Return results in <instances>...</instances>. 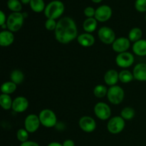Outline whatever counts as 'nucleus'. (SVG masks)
Returning a JSON list of instances; mask_svg holds the SVG:
<instances>
[{"instance_id": "nucleus-9", "label": "nucleus", "mask_w": 146, "mask_h": 146, "mask_svg": "<svg viewBox=\"0 0 146 146\" xmlns=\"http://www.w3.org/2000/svg\"><path fill=\"white\" fill-rule=\"evenodd\" d=\"M135 58L133 55L128 51L118 54L115 58V62L118 66L125 68L131 66L133 64Z\"/></svg>"}, {"instance_id": "nucleus-19", "label": "nucleus", "mask_w": 146, "mask_h": 146, "mask_svg": "<svg viewBox=\"0 0 146 146\" xmlns=\"http://www.w3.org/2000/svg\"><path fill=\"white\" fill-rule=\"evenodd\" d=\"M132 48L135 55L145 56H146V40L141 39L135 42L133 45Z\"/></svg>"}, {"instance_id": "nucleus-21", "label": "nucleus", "mask_w": 146, "mask_h": 146, "mask_svg": "<svg viewBox=\"0 0 146 146\" xmlns=\"http://www.w3.org/2000/svg\"><path fill=\"white\" fill-rule=\"evenodd\" d=\"M13 100L11 97L7 94H2L0 96V105L4 110H9L12 108Z\"/></svg>"}, {"instance_id": "nucleus-27", "label": "nucleus", "mask_w": 146, "mask_h": 146, "mask_svg": "<svg viewBox=\"0 0 146 146\" xmlns=\"http://www.w3.org/2000/svg\"><path fill=\"white\" fill-rule=\"evenodd\" d=\"M133 78V74L128 70H123L119 73V81L123 84H128V83L131 82Z\"/></svg>"}, {"instance_id": "nucleus-5", "label": "nucleus", "mask_w": 146, "mask_h": 146, "mask_svg": "<svg viewBox=\"0 0 146 146\" xmlns=\"http://www.w3.org/2000/svg\"><path fill=\"white\" fill-rule=\"evenodd\" d=\"M125 93L123 89L119 86H113L108 89L107 98L111 104L118 105L123 101Z\"/></svg>"}, {"instance_id": "nucleus-40", "label": "nucleus", "mask_w": 146, "mask_h": 146, "mask_svg": "<svg viewBox=\"0 0 146 146\" xmlns=\"http://www.w3.org/2000/svg\"><path fill=\"white\" fill-rule=\"evenodd\" d=\"M1 27H2V29H7V23H6V24H3V25H1Z\"/></svg>"}, {"instance_id": "nucleus-30", "label": "nucleus", "mask_w": 146, "mask_h": 146, "mask_svg": "<svg viewBox=\"0 0 146 146\" xmlns=\"http://www.w3.org/2000/svg\"><path fill=\"white\" fill-rule=\"evenodd\" d=\"M29 133L25 128H20L17 132V138L19 141L21 143L26 142L29 139Z\"/></svg>"}, {"instance_id": "nucleus-20", "label": "nucleus", "mask_w": 146, "mask_h": 146, "mask_svg": "<svg viewBox=\"0 0 146 146\" xmlns=\"http://www.w3.org/2000/svg\"><path fill=\"white\" fill-rule=\"evenodd\" d=\"M97 21H98L94 17L87 18L86 19H85V21H84V24H83V28H84V31L86 33H89V34L95 31L97 28V26H98Z\"/></svg>"}, {"instance_id": "nucleus-36", "label": "nucleus", "mask_w": 146, "mask_h": 146, "mask_svg": "<svg viewBox=\"0 0 146 146\" xmlns=\"http://www.w3.org/2000/svg\"><path fill=\"white\" fill-rule=\"evenodd\" d=\"M63 146H75V143L72 140H66L63 143Z\"/></svg>"}, {"instance_id": "nucleus-14", "label": "nucleus", "mask_w": 146, "mask_h": 146, "mask_svg": "<svg viewBox=\"0 0 146 146\" xmlns=\"http://www.w3.org/2000/svg\"><path fill=\"white\" fill-rule=\"evenodd\" d=\"M29 101L24 96H18L13 101L12 110L16 113L24 112L28 108Z\"/></svg>"}, {"instance_id": "nucleus-33", "label": "nucleus", "mask_w": 146, "mask_h": 146, "mask_svg": "<svg viewBox=\"0 0 146 146\" xmlns=\"http://www.w3.org/2000/svg\"><path fill=\"white\" fill-rule=\"evenodd\" d=\"M84 15H85L87 18H93V17H95L96 9L92 7H87L86 8L84 9Z\"/></svg>"}, {"instance_id": "nucleus-37", "label": "nucleus", "mask_w": 146, "mask_h": 146, "mask_svg": "<svg viewBox=\"0 0 146 146\" xmlns=\"http://www.w3.org/2000/svg\"><path fill=\"white\" fill-rule=\"evenodd\" d=\"M47 146H63V144L59 143L58 142H51Z\"/></svg>"}, {"instance_id": "nucleus-3", "label": "nucleus", "mask_w": 146, "mask_h": 146, "mask_svg": "<svg viewBox=\"0 0 146 146\" xmlns=\"http://www.w3.org/2000/svg\"><path fill=\"white\" fill-rule=\"evenodd\" d=\"M24 16L21 12H12L9 15L7 20V29L11 32H16L21 29L24 24Z\"/></svg>"}, {"instance_id": "nucleus-26", "label": "nucleus", "mask_w": 146, "mask_h": 146, "mask_svg": "<svg viewBox=\"0 0 146 146\" xmlns=\"http://www.w3.org/2000/svg\"><path fill=\"white\" fill-rule=\"evenodd\" d=\"M7 7L12 12H21L22 9V3L20 0H8Z\"/></svg>"}, {"instance_id": "nucleus-10", "label": "nucleus", "mask_w": 146, "mask_h": 146, "mask_svg": "<svg viewBox=\"0 0 146 146\" xmlns=\"http://www.w3.org/2000/svg\"><path fill=\"white\" fill-rule=\"evenodd\" d=\"M112 9L106 4H104L96 9V14L94 18L100 22H105L109 20L112 17Z\"/></svg>"}, {"instance_id": "nucleus-38", "label": "nucleus", "mask_w": 146, "mask_h": 146, "mask_svg": "<svg viewBox=\"0 0 146 146\" xmlns=\"http://www.w3.org/2000/svg\"><path fill=\"white\" fill-rule=\"evenodd\" d=\"M20 1H21L23 4H29L31 2V0H20Z\"/></svg>"}, {"instance_id": "nucleus-2", "label": "nucleus", "mask_w": 146, "mask_h": 146, "mask_svg": "<svg viewBox=\"0 0 146 146\" xmlns=\"http://www.w3.org/2000/svg\"><path fill=\"white\" fill-rule=\"evenodd\" d=\"M65 10L64 3L59 0H54L46 6L44 15L47 19H56L61 17Z\"/></svg>"}, {"instance_id": "nucleus-28", "label": "nucleus", "mask_w": 146, "mask_h": 146, "mask_svg": "<svg viewBox=\"0 0 146 146\" xmlns=\"http://www.w3.org/2000/svg\"><path fill=\"white\" fill-rule=\"evenodd\" d=\"M108 94V88L104 85H97L94 89V94L96 98H102L107 96Z\"/></svg>"}, {"instance_id": "nucleus-25", "label": "nucleus", "mask_w": 146, "mask_h": 146, "mask_svg": "<svg viewBox=\"0 0 146 146\" xmlns=\"http://www.w3.org/2000/svg\"><path fill=\"white\" fill-rule=\"evenodd\" d=\"M10 78H11V81H12L17 85H19L24 81V75L22 71H21L20 70H14L11 72V75H10Z\"/></svg>"}, {"instance_id": "nucleus-34", "label": "nucleus", "mask_w": 146, "mask_h": 146, "mask_svg": "<svg viewBox=\"0 0 146 146\" xmlns=\"http://www.w3.org/2000/svg\"><path fill=\"white\" fill-rule=\"evenodd\" d=\"M20 146H40L39 144L37 143L36 142L31 141H27L26 142L21 143Z\"/></svg>"}, {"instance_id": "nucleus-24", "label": "nucleus", "mask_w": 146, "mask_h": 146, "mask_svg": "<svg viewBox=\"0 0 146 146\" xmlns=\"http://www.w3.org/2000/svg\"><path fill=\"white\" fill-rule=\"evenodd\" d=\"M143 36V31L138 27H135L133 28L130 31L129 34H128V39L131 41V42H136L141 39Z\"/></svg>"}, {"instance_id": "nucleus-8", "label": "nucleus", "mask_w": 146, "mask_h": 146, "mask_svg": "<svg viewBox=\"0 0 146 146\" xmlns=\"http://www.w3.org/2000/svg\"><path fill=\"white\" fill-rule=\"evenodd\" d=\"M94 113L98 118L102 121H106L111 117V110L109 106L104 102H99L94 107Z\"/></svg>"}, {"instance_id": "nucleus-23", "label": "nucleus", "mask_w": 146, "mask_h": 146, "mask_svg": "<svg viewBox=\"0 0 146 146\" xmlns=\"http://www.w3.org/2000/svg\"><path fill=\"white\" fill-rule=\"evenodd\" d=\"M17 85L13 83L12 81H7L1 85V91L2 94L9 95V94H13L17 90Z\"/></svg>"}, {"instance_id": "nucleus-22", "label": "nucleus", "mask_w": 146, "mask_h": 146, "mask_svg": "<svg viewBox=\"0 0 146 146\" xmlns=\"http://www.w3.org/2000/svg\"><path fill=\"white\" fill-rule=\"evenodd\" d=\"M29 5L31 10L36 13L44 11L46 8L45 2L44 0H31Z\"/></svg>"}, {"instance_id": "nucleus-17", "label": "nucleus", "mask_w": 146, "mask_h": 146, "mask_svg": "<svg viewBox=\"0 0 146 146\" xmlns=\"http://www.w3.org/2000/svg\"><path fill=\"white\" fill-rule=\"evenodd\" d=\"M119 81V73L114 69L107 71L104 75V81L110 86H115Z\"/></svg>"}, {"instance_id": "nucleus-32", "label": "nucleus", "mask_w": 146, "mask_h": 146, "mask_svg": "<svg viewBox=\"0 0 146 146\" xmlns=\"http://www.w3.org/2000/svg\"><path fill=\"white\" fill-rule=\"evenodd\" d=\"M57 22L55 19H47L45 22V27L48 31H55L56 28Z\"/></svg>"}, {"instance_id": "nucleus-11", "label": "nucleus", "mask_w": 146, "mask_h": 146, "mask_svg": "<svg viewBox=\"0 0 146 146\" xmlns=\"http://www.w3.org/2000/svg\"><path fill=\"white\" fill-rule=\"evenodd\" d=\"M40 124H41V122H40L38 115H35V114H30V115H27L24 121L25 129L29 133H33L36 132L39 128Z\"/></svg>"}, {"instance_id": "nucleus-39", "label": "nucleus", "mask_w": 146, "mask_h": 146, "mask_svg": "<svg viewBox=\"0 0 146 146\" xmlns=\"http://www.w3.org/2000/svg\"><path fill=\"white\" fill-rule=\"evenodd\" d=\"M94 3H96V4H98V3H101L103 0H91Z\"/></svg>"}, {"instance_id": "nucleus-6", "label": "nucleus", "mask_w": 146, "mask_h": 146, "mask_svg": "<svg viewBox=\"0 0 146 146\" xmlns=\"http://www.w3.org/2000/svg\"><path fill=\"white\" fill-rule=\"evenodd\" d=\"M125 120L121 116H115L111 118L107 124L108 132L112 134H118L123 131L125 128Z\"/></svg>"}, {"instance_id": "nucleus-29", "label": "nucleus", "mask_w": 146, "mask_h": 146, "mask_svg": "<svg viewBox=\"0 0 146 146\" xmlns=\"http://www.w3.org/2000/svg\"><path fill=\"white\" fill-rule=\"evenodd\" d=\"M135 110L131 107H125L121 111V116L125 121H130L135 116Z\"/></svg>"}, {"instance_id": "nucleus-16", "label": "nucleus", "mask_w": 146, "mask_h": 146, "mask_svg": "<svg viewBox=\"0 0 146 146\" xmlns=\"http://www.w3.org/2000/svg\"><path fill=\"white\" fill-rule=\"evenodd\" d=\"M78 44L84 47L92 46L95 43V38L94 36L89 33L81 34L77 37Z\"/></svg>"}, {"instance_id": "nucleus-15", "label": "nucleus", "mask_w": 146, "mask_h": 146, "mask_svg": "<svg viewBox=\"0 0 146 146\" xmlns=\"http://www.w3.org/2000/svg\"><path fill=\"white\" fill-rule=\"evenodd\" d=\"M133 74L135 79L139 81H146V64L139 63L134 67Z\"/></svg>"}, {"instance_id": "nucleus-13", "label": "nucleus", "mask_w": 146, "mask_h": 146, "mask_svg": "<svg viewBox=\"0 0 146 146\" xmlns=\"http://www.w3.org/2000/svg\"><path fill=\"white\" fill-rule=\"evenodd\" d=\"M78 125L81 129L86 133H92L96 128L95 120L90 116H83L80 118Z\"/></svg>"}, {"instance_id": "nucleus-7", "label": "nucleus", "mask_w": 146, "mask_h": 146, "mask_svg": "<svg viewBox=\"0 0 146 146\" xmlns=\"http://www.w3.org/2000/svg\"><path fill=\"white\" fill-rule=\"evenodd\" d=\"M100 41L105 44H113L115 41V34L113 30L108 27H102L98 31Z\"/></svg>"}, {"instance_id": "nucleus-18", "label": "nucleus", "mask_w": 146, "mask_h": 146, "mask_svg": "<svg viewBox=\"0 0 146 146\" xmlns=\"http://www.w3.org/2000/svg\"><path fill=\"white\" fill-rule=\"evenodd\" d=\"M14 41V36L11 31L4 30L0 33V45L1 46H9L13 44Z\"/></svg>"}, {"instance_id": "nucleus-1", "label": "nucleus", "mask_w": 146, "mask_h": 146, "mask_svg": "<svg viewBox=\"0 0 146 146\" xmlns=\"http://www.w3.org/2000/svg\"><path fill=\"white\" fill-rule=\"evenodd\" d=\"M55 38L61 44H66L78 37V29L75 21L69 17H64L58 20L54 31Z\"/></svg>"}, {"instance_id": "nucleus-12", "label": "nucleus", "mask_w": 146, "mask_h": 146, "mask_svg": "<svg viewBox=\"0 0 146 146\" xmlns=\"http://www.w3.org/2000/svg\"><path fill=\"white\" fill-rule=\"evenodd\" d=\"M131 46V41L128 38L125 37H120L116 38L112 44V48L114 51L121 54L125 52Z\"/></svg>"}, {"instance_id": "nucleus-41", "label": "nucleus", "mask_w": 146, "mask_h": 146, "mask_svg": "<svg viewBox=\"0 0 146 146\" xmlns=\"http://www.w3.org/2000/svg\"><path fill=\"white\" fill-rule=\"evenodd\" d=\"M145 21H146V14H145Z\"/></svg>"}, {"instance_id": "nucleus-4", "label": "nucleus", "mask_w": 146, "mask_h": 146, "mask_svg": "<svg viewBox=\"0 0 146 146\" xmlns=\"http://www.w3.org/2000/svg\"><path fill=\"white\" fill-rule=\"evenodd\" d=\"M40 122L46 128H53L57 124V117L55 113L50 109H44L38 114Z\"/></svg>"}, {"instance_id": "nucleus-31", "label": "nucleus", "mask_w": 146, "mask_h": 146, "mask_svg": "<svg viewBox=\"0 0 146 146\" xmlns=\"http://www.w3.org/2000/svg\"><path fill=\"white\" fill-rule=\"evenodd\" d=\"M135 8L139 12H146V0H135Z\"/></svg>"}, {"instance_id": "nucleus-35", "label": "nucleus", "mask_w": 146, "mask_h": 146, "mask_svg": "<svg viewBox=\"0 0 146 146\" xmlns=\"http://www.w3.org/2000/svg\"><path fill=\"white\" fill-rule=\"evenodd\" d=\"M0 25H3V24H6L7 23V18L6 17V14H4V12L3 11H0Z\"/></svg>"}]
</instances>
